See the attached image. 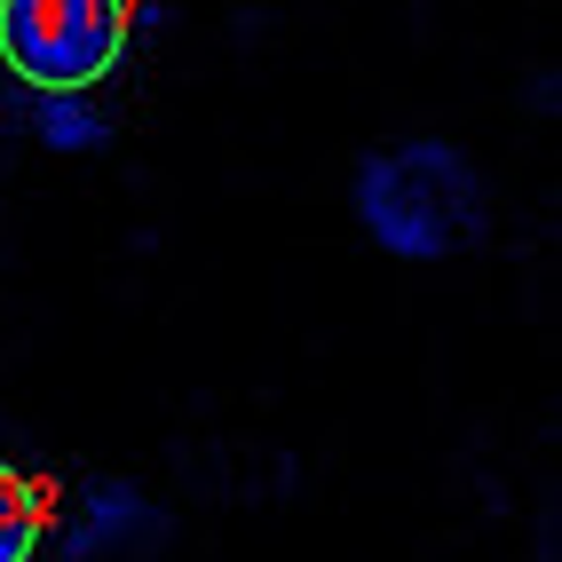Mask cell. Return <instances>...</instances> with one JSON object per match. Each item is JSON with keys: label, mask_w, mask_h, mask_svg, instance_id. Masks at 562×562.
Returning <instances> with one entry per match:
<instances>
[{"label": "cell", "mask_w": 562, "mask_h": 562, "mask_svg": "<svg viewBox=\"0 0 562 562\" xmlns=\"http://www.w3.org/2000/svg\"><path fill=\"white\" fill-rule=\"evenodd\" d=\"M349 206L389 261H452L492 238V191L475 159L443 135H404L364 151L349 175Z\"/></svg>", "instance_id": "obj_1"}, {"label": "cell", "mask_w": 562, "mask_h": 562, "mask_svg": "<svg viewBox=\"0 0 562 562\" xmlns=\"http://www.w3.org/2000/svg\"><path fill=\"white\" fill-rule=\"evenodd\" d=\"M135 48V0H0V64L16 88H103Z\"/></svg>", "instance_id": "obj_2"}, {"label": "cell", "mask_w": 562, "mask_h": 562, "mask_svg": "<svg viewBox=\"0 0 562 562\" xmlns=\"http://www.w3.org/2000/svg\"><path fill=\"white\" fill-rule=\"evenodd\" d=\"M175 547V515L143 492L135 475H95L80 483L64 531H56V554L64 562H151Z\"/></svg>", "instance_id": "obj_3"}, {"label": "cell", "mask_w": 562, "mask_h": 562, "mask_svg": "<svg viewBox=\"0 0 562 562\" xmlns=\"http://www.w3.org/2000/svg\"><path fill=\"white\" fill-rule=\"evenodd\" d=\"M0 111L41 143V151H64V159H88V151H103L111 143V111L95 103V95H80V88H0Z\"/></svg>", "instance_id": "obj_4"}, {"label": "cell", "mask_w": 562, "mask_h": 562, "mask_svg": "<svg viewBox=\"0 0 562 562\" xmlns=\"http://www.w3.org/2000/svg\"><path fill=\"white\" fill-rule=\"evenodd\" d=\"M41 539H48V492L0 460V562H32Z\"/></svg>", "instance_id": "obj_5"}]
</instances>
